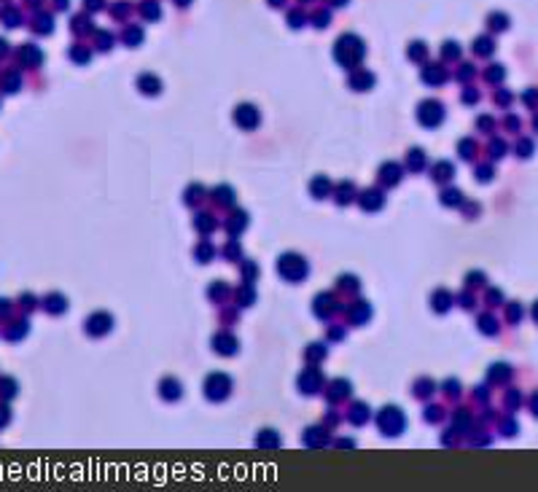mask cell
<instances>
[{"label": "cell", "mask_w": 538, "mask_h": 492, "mask_svg": "<svg viewBox=\"0 0 538 492\" xmlns=\"http://www.w3.org/2000/svg\"><path fill=\"white\" fill-rule=\"evenodd\" d=\"M337 3H342V0H337Z\"/></svg>", "instance_id": "cell-1"}]
</instances>
